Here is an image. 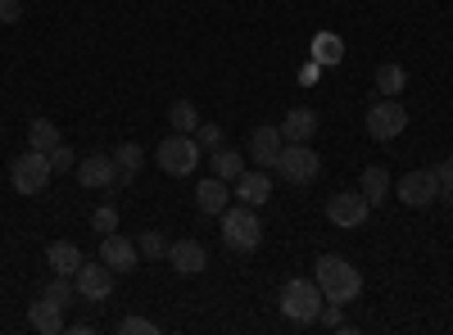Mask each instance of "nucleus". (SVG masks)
Instances as JSON below:
<instances>
[{
	"label": "nucleus",
	"mask_w": 453,
	"mask_h": 335,
	"mask_svg": "<svg viewBox=\"0 0 453 335\" xmlns=\"http://www.w3.org/2000/svg\"><path fill=\"white\" fill-rule=\"evenodd\" d=\"M277 177L290 181V186H309L318 172H322V159L313 145H281V155H277Z\"/></svg>",
	"instance_id": "obj_6"
},
{
	"label": "nucleus",
	"mask_w": 453,
	"mask_h": 335,
	"mask_svg": "<svg viewBox=\"0 0 453 335\" xmlns=\"http://www.w3.org/2000/svg\"><path fill=\"white\" fill-rule=\"evenodd\" d=\"M222 245L226 249H236V254H254L263 245V222L250 204H226L222 209Z\"/></svg>",
	"instance_id": "obj_3"
},
{
	"label": "nucleus",
	"mask_w": 453,
	"mask_h": 335,
	"mask_svg": "<svg viewBox=\"0 0 453 335\" xmlns=\"http://www.w3.org/2000/svg\"><path fill=\"white\" fill-rule=\"evenodd\" d=\"M168 263H173V272H181V277H200L204 268H209V249L200 245V240H173L168 245Z\"/></svg>",
	"instance_id": "obj_12"
},
{
	"label": "nucleus",
	"mask_w": 453,
	"mask_h": 335,
	"mask_svg": "<svg viewBox=\"0 0 453 335\" xmlns=\"http://www.w3.org/2000/svg\"><path fill=\"white\" fill-rule=\"evenodd\" d=\"M358 191L367 195V204H386L390 200V172L386 168H363V181H358Z\"/></svg>",
	"instance_id": "obj_20"
},
{
	"label": "nucleus",
	"mask_w": 453,
	"mask_h": 335,
	"mask_svg": "<svg viewBox=\"0 0 453 335\" xmlns=\"http://www.w3.org/2000/svg\"><path fill=\"white\" fill-rule=\"evenodd\" d=\"M435 181H440V191H453V155L435 164Z\"/></svg>",
	"instance_id": "obj_35"
},
{
	"label": "nucleus",
	"mask_w": 453,
	"mask_h": 335,
	"mask_svg": "<svg viewBox=\"0 0 453 335\" xmlns=\"http://www.w3.org/2000/svg\"><path fill=\"white\" fill-rule=\"evenodd\" d=\"M73 286H78L82 300H109V290H113V268H109V263H82L78 272H73Z\"/></svg>",
	"instance_id": "obj_13"
},
{
	"label": "nucleus",
	"mask_w": 453,
	"mask_h": 335,
	"mask_svg": "<svg viewBox=\"0 0 453 335\" xmlns=\"http://www.w3.org/2000/svg\"><path fill=\"white\" fill-rule=\"evenodd\" d=\"M281 127H254L250 132V159L258 164V168H273L277 164V155H281Z\"/></svg>",
	"instance_id": "obj_15"
},
{
	"label": "nucleus",
	"mask_w": 453,
	"mask_h": 335,
	"mask_svg": "<svg viewBox=\"0 0 453 335\" xmlns=\"http://www.w3.org/2000/svg\"><path fill=\"white\" fill-rule=\"evenodd\" d=\"M100 263H109L113 272H132L141 263V249H136V240H123L119 232H109V236H100Z\"/></svg>",
	"instance_id": "obj_14"
},
{
	"label": "nucleus",
	"mask_w": 453,
	"mask_h": 335,
	"mask_svg": "<svg viewBox=\"0 0 453 335\" xmlns=\"http://www.w3.org/2000/svg\"><path fill=\"white\" fill-rule=\"evenodd\" d=\"M113 164H119V177H136V172H141V164H145V150H141L136 141H127V145H119Z\"/></svg>",
	"instance_id": "obj_26"
},
{
	"label": "nucleus",
	"mask_w": 453,
	"mask_h": 335,
	"mask_svg": "<svg viewBox=\"0 0 453 335\" xmlns=\"http://www.w3.org/2000/svg\"><path fill=\"white\" fill-rule=\"evenodd\" d=\"M168 245H173V240H168L164 232H141V236H136V249H141L145 258H168Z\"/></svg>",
	"instance_id": "obj_28"
},
{
	"label": "nucleus",
	"mask_w": 453,
	"mask_h": 335,
	"mask_svg": "<svg viewBox=\"0 0 453 335\" xmlns=\"http://www.w3.org/2000/svg\"><path fill=\"white\" fill-rule=\"evenodd\" d=\"M82 263H87V258H82V249L73 245V240H55V245L46 249V268L59 272V277H73Z\"/></svg>",
	"instance_id": "obj_19"
},
{
	"label": "nucleus",
	"mask_w": 453,
	"mask_h": 335,
	"mask_svg": "<svg viewBox=\"0 0 453 335\" xmlns=\"http://www.w3.org/2000/svg\"><path fill=\"white\" fill-rule=\"evenodd\" d=\"M46 300H55L59 308H68L73 300H78V286H73V277H59V272H55V277L46 281Z\"/></svg>",
	"instance_id": "obj_27"
},
{
	"label": "nucleus",
	"mask_w": 453,
	"mask_h": 335,
	"mask_svg": "<svg viewBox=\"0 0 453 335\" xmlns=\"http://www.w3.org/2000/svg\"><path fill=\"white\" fill-rule=\"evenodd\" d=\"M200 159H204V150H200V141H196L191 132L164 136L159 150H155V164H159L168 177H191V172L200 168Z\"/></svg>",
	"instance_id": "obj_4"
},
{
	"label": "nucleus",
	"mask_w": 453,
	"mask_h": 335,
	"mask_svg": "<svg viewBox=\"0 0 453 335\" xmlns=\"http://www.w3.org/2000/svg\"><path fill=\"white\" fill-rule=\"evenodd\" d=\"M73 177H78L87 191H113L119 186V164H113V155H82L78 168H73Z\"/></svg>",
	"instance_id": "obj_10"
},
{
	"label": "nucleus",
	"mask_w": 453,
	"mask_h": 335,
	"mask_svg": "<svg viewBox=\"0 0 453 335\" xmlns=\"http://www.w3.org/2000/svg\"><path fill=\"white\" fill-rule=\"evenodd\" d=\"M395 195H399V204H408V209H426V204H435V200H440L435 168H412V172H403L399 186H395Z\"/></svg>",
	"instance_id": "obj_8"
},
{
	"label": "nucleus",
	"mask_w": 453,
	"mask_h": 335,
	"mask_svg": "<svg viewBox=\"0 0 453 335\" xmlns=\"http://www.w3.org/2000/svg\"><path fill=\"white\" fill-rule=\"evenodd\" d=\"M19 19H23V0H0V23L14 27Z\"/></svg>",
	"instance_id": "obj_34"
},
{
	"label": "nucleus",
	"mask_w": 453,
	"mask_h": 335,
	"mask_svg": "<svg viewBox=\"0 0 453 335\" xmlns=\"http://www.w3.org/2000/svg\"><path fill=\"white\" fill-rule=\"evenodd\" d=\"M119 335H159V322H150V317H119Z\"/></svg>",
	"instance_id": "obj_30"
},
{
	"label": "nucleus",
	"mask_w": 453,
	"mask_h": 335,
	"mask_svg": "<svg viewBox=\"0 0 453 335\" xmlns=\"http://www.w3.org/2000/svg\"><path fill=\"white\" fill-rule=\"evenodd\" d=\"M408 127V109L399 104V95H386L367 109V136L372 141H395Z\"/></svg>",
	"instance_id": "obj_7"
},
{
	"label": "nucleus",
	"mask_w": 453,
	"mask_h": 335,
	"mask_svg": "<svg viewBox=\"0 0 453 335\" xmlns=\"http://www.w3.org/2000/svg\"><path fill=\"white\" fill-rule=\"evenodd\" d=\"M50 168H55V172H73V168H78V155H73L68 145L59 141L55 150H50Z\"/></svg>",
	"instance_id": "obj_31"
},
{
	"label": "nucleus",
	"mask_w": 453,
	"mask_h": 335,
	"mask_svg": "<svg viewBox=\"0 0 453 335\" xmlns=\"http://www.w3.org/2000/svg\"><path fill=\"white\" fill-rule=\"evenodd\" d=\"M313 281L322 286V294L331 304H349L363 294V272L349 263V258H340V254H322L318 263H313Z\"/></svg>",
	"instance_id": "obj_1"
},
{
	"label": "nucleus",
	"mask_w": 453,
	"mask_h": 335,
	"mask_svg": "<svg viewBox=\"0 0 453 335\" xmlns=\"http://www.w3.org/2000/svg\"><path fill=\"white\" fill-rule=\"evenodd\" d=\"M196 141H200V150H218V145H222V127L218 123H200L196 127Z\"/></svg>",
	"instance_id": "obj_32"
},
{
	"label": "nucleus",
	"mask_w": 453,
	"mask_h": 335,
	"mask_svg": "<svg viewBox=\"0 0 453 335\" xmlns=\"http://www.w3.org/2000/svg\"><path fill=\"white\" fill-rule=\"evenodd\" d=\"M91 227H96L100 236H109V232H119V209H113V204H100V209L91 213Z\"/></svg>",
	"instance_id": "obj_29"
},
{
	"label": "nucleus",
	"mask_w": 453,
	"mask_h": 335,
	"mask_svg": "<svg viewBox=\"0 0 453 335\" xmlns=\"http://www.w3.org/2000/svg\"><path fill=\"white\" fill-rule=\"evenodd\" d=\"M403 87H408L403 64H381V68H376V91H381V95H399Z\"/></svg>",
	"instance_id": "obj_24"
},
{
	"label": "nucleus",
	"mask_w": 453,
	"mask_h": 335,
	"mask_svg": "<svg viewBox=\"0 0 453 335\" xmlns=\"http://www.w3.org/2000/svg\"><path fill=\"white\" fill-rule=\"evenodd\" d=\"M281 313L290 317V322H299V326H313L318 322V313H322V304H326V294H322V286L313 281V277H290L286 286H281Z\"/></svg>",
	"instance_id": "obj_2"
},
{
	"label": "nucleus",
	"mask_w": 453,
	"mask_h": 335,
	"mask_svg": "<svg viewBox=\"0 0 453 335\" xmlns=\"http://www.w3.org/2000/svg\"><path fill=\"white\" fill-rule=\"evenodd\" d=\"M232 195H236L241 204H250V209L268 204V200H273V177H268V168H245V172L232 181Z\"/></svg>",
	"instance_id": "obj_11"
},
{
	"label": "nucleus",
	"mask_w": 453,
	"mask_h": 335,
	"mask_svg": "<svg viewBox=\"0 0 453 335\" xmlns=\"http://www.w3.org/2000/svg\"><path fill=\"white\" fill-rule=\"evenodd\" d=\"M367 213H372V204H367L363 191H335V195L326 200V217L335 222V227H345V232L363 227Z\"/></svg>",
	"instance_id": "obj_9"
},
{
	"label": "nucleus",
	"mask_w": 453,
	"mask_h": 335,
	"mask_svg": "<svg viewBox=\"0 0 453 335\" xmlns=\"http://www.w3.org/2000/svg\"><path fill=\"white\" fill-rule=\"evenodd\" d=\"M50 177H55V168H50V155H42V150H27L10 164V186L19 195H42Z\"/></svg>",
	"instance_id": "obj_5"
},
{
	"label": "nucleus",
	"mask_w": 453,
	"mask_h": 335,
	"mask_svg": "<svg viewBox=\"0 0 453 335\" xmlns=\"http://www.w3.org/2000/svg\"><path fill=\"white\" fill-rule=\"evenodd\" d=\"M59 141H64V136H59V127H55L50 118H32V123H27V150H42V155H50Z\"/></svg>",
	"instance_id": "obj_22"
},
{
	"label": "nucleus",
	"mask_w": 453,
	"mask_h": 335,
	"mask_svg": "<svg viewBox=\"0 0 453 335\" xmlns=\"http://www.w3.org/2000/svg\"><path fill=\"white\" fill-rule=\"evenodd\" d=\"M313 59L318 64H340V59H345V42H340L335 32H318L313 36Z\"/></svg>",
	"instance_id": "obj_23"
},
{
	"label": "nucleus",
	"mask_w": 453,
	"mask_h": 335,
	"mask_svg": "<svg viewBox=\"0 0 453 335\" xmlns=\"http://www.w3.org/2000/svg\"><path fill=\"white\" fill-rule=\"evenodd\" d=\"M209 168H213V177H222V181H236V177L245 172V155L218 145V150H209Z\"/></svg>",
	"instance_id": "obj_21"
},
{
	"label": "nucleus",
	"mask_w": 453,
	"mask_h": 335,
	"mask_svg": "<svg viewBox=\"0 0 453 335\" xmlns=\"http://www.w3.org/2000/svg\"><path fill=\"white\" fill-rule=\"evenodd\" d=\"M318 136V114L313 109H290V114L281 118V141L286 145H309Z\"/></svg>",
	"instance_id": "obj_17"
},
{
	"label": "nucleus",
	"mask_w": 453,
	"mask_h": 335,
	"mask_svg": "<svg viewBox=\"0 0 453 335\" xmlns=\"http://www.w3.org/2000/svg\"><path fill=\"white\" fill-rule=\"evenodd\" d=\"M318 322L322 326H331V331H349V322H345V313H340V304H322V313H318Z\"/></svg>",
	"instance_id": "obj_33"
},
{
	"label": "nucleus",
	"mask_w": 453,
	"mask_h": 335,
	"mask_svg": "<svg viewBox=\"0 0 453 335\" xmlns=\"http://www.w3.org/2000/svg\"><path fill=\"white\" fill-rule=\"evenodd\" d=\"M232 181H222V177H204L200 186H196V209L200 213H209V217H222V209L232 204V191H226Z\"/></svg>",
	"instance_id": "obj_16"
},
{
	"label": "nucleus",
	"mask_w": 453,
	"mask_h": 335,
	"mask_svg": "<svg viewBox=\"0 0 453 335\" xmlns=\"http://www.w3.org/2000/svg\"><path fill=\"white\" fill-rule=\"evenodd\" d=\"M27 322H32V331L55 335V331H64V308L42 294V300H32V304H27Z\"/></svg>",
	"instance_id": "obj_18"
},
{
	"label": "nucleus",
	"mask_w": 453,
	"mask_h": 335,
	"mask_svg": "<svg viewBox=\"0 0 453 335\" xmlns=\"http://www.w3.org/2000/svg\"><path fill=\"white\" fill-rule=\"evenodd\" d=\"M168 123H173V132H191V136H196V127H200L196 104H191V100H173V109H168Z\"/></svg>",
	"instance_id": "obj_25"
}]
</instances>
